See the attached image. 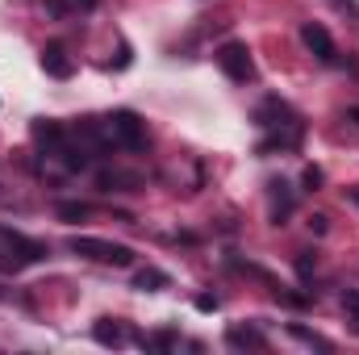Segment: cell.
Segmentation results:
<instances>
[{
    "label": "cell",
    "instance_id": "cell-1",
    "mask_svg": "<svg viewBox=\"0 0 359 355\" xmlns=\"http://www.w3.org/2000/svg\"><path fill=\"white\" fill-rule=\"evenodd\" d=\"M46 255H50L46 243L29 239V234H21V230L0 226V272H21V267H29V264H42Z\"/></svg>",
    "mask_w": 359,
    "mask_h": 355
},
{
    "label": "cell",
    "instance_id": "cell-2",
    "mask_svg": "<svg viewBox=\"0 0 359 355\" xmlns=\"http://www.w3.org/2000/svg\"><path fill=\"white\" fill-rule=\"evenodd\" d=\"M104 134L113 147L121 151H147V121L134 113V109H117L104 117Z\"/></svg>",
    "mask_w": 359,
    "mask_h": 355
},
{
    "label": "cell",
    "instance_id": "cell-3",
    "mask_svg": "<svg viewBox=\"0 0 359 355\" xmlns=\"http://www.w3.org/2000/svg\"><path fill=\"white\" fill-rule=\"evenodd\" d=\"M67 247H72L76 255H84V260H96V264H113V267H130L134 264V247H126V243H109V239L76 234Z\"/></svg>",
    "mask_w": 359,
    "mask_h": 355
},
{
    "label": "cell",
    "instance_id": "cell-4",
    "mask_svg": "<svg viewBox=\"0 0 359 355\" xmlns=\"http://www.w3.org/2000/svg\"><path fill=\"white\" fill-rule=\"evenodd\" d=\"M213 59H217V67L226 72V80H234V84H247V80H255V59H251L247 42H222Z\"/></svg>",
    "mask_w": 359,
    "mask_h": 355
},
{
    "label": "cell",
    "instance_id": "cell-5",
    "mask_svg": "<svg viewBox=\"0 0 359 355\" xmlns=\"http://www.w3.org/2000/svg\"><path fill=\"white\" fill-rule=\"evenodd\" d=\"M301 42H305V51H309L313 59H322V63H334V59H339L334 38H330V29H326L322 21H305V25H301Z\"/></svg>",
    "mask_w": 359,
    "mask_h": 355
},
{
    "label": "cell",
    "instance_id": "cell-6",
    "mask_svg": "<svg viewBox=\"0 0 359 355\" xmlns=\"http://www.w3.org/2000/svg\"><path fill=\"white\" fill-rule=\"evenodd\" d=\"M42 72L55 76V80H72V76H76V59L67 55L63 42H46V46H42Z\"/></svg>",
    "mask_w": 359,
    "mask_h": 355
},
{
    "label": "cell",
    "instance_id": "cell-7",
    "mask_svg": "<svg viewBox=\"0 0 359 355\" xmlns=\"http://www.w3.org/2000/svg\"><path fill=\"white\" fill-rule=\"evenodd\" d=\"M92 339H96L100 347H126V343H130L134 335H130V330H126V326H121L117 318H100V322L92 326Z\"/></svg>",
    "mask_w": 359,
    "mask_h": 355
},
{
    "label": "cell",
    "instance_id": "cell-8",
    "mask_svg": "<svg viewBox=\"0 0 359 355\" xmlns=\"http://www.w3.org/2000/svg\"><path fill=\"white\" fill-rule=\"evenodd\" d=\"M34 138L38 147H46V155H59V147L67 142V130L59 121H34Z\"/></svg>",
    "mask_w": 359,
    "mask_h": 355
},
{
    "label": "cell",
    "instance_id": "cell-9",
    "mask_svg": "<svg viewBox=\"0 0 359 355\" xmlns=\"http://www.w3.org/2000/svg\"><path fill=\"white\" fill-rule=\"evenodd\" d=\"M226 343H230L234 351H247V347H251V351H264V347H268V339H264L255 326H230V330H226Z\"/></svg>",
    "mask_w": 359,
    "mask_h": 355
},
{
    "label": "cell",
    "instance_id": "cell-10",
    "mask_svg": "<svg viewBox=\"0 0 359 355\" xmlns=\"http://www.w3.org/2000/svg\"><path fill=\"white\" fill-rule=\"evenodd\" d=\"M268 188H271V222L284 226V217H288V209H292V192H288L284 180H271Z\"/></svg>",
    "mask_w": 359,
    "mask_h": 355
},
{
    "label": "cell",
    "instance_id": "cell-11",
    "mask_svg": "<svg viewBox=\"0 0 359 355\" xmlns=\"http://www.w3.org/2000/svg\"><path fill=\"white\" fill-rule=\"evenodd\" d=\"M134 288H138V293H163V288H172V276L159 272V267H142V272L134 276Z\"/></svg>",
    "mask_w": 359,
    "mask_h": 355
},
{
    "label": "cell",
    "instance_id": "cell-12",
    "mask_svg": "<svg viewBox=\"0 0 359 355\" xmlns=\"http://www.w3.org/2000/svg\"><path fill=\"white\" fill-rule=\"evenodd\" d=\"M142 176L138 172H100V188L104 192H113V188H138Z\"/></svg>",
    "mask_w": 359,
    "mask_h": 355
},
{
    "label": "cell",
    "instance_id": "cell-13",
    "mask_svg": "<svg viewBox=\"0 0 359 355\" xmlns=\"http://www.w3.org/2000/svg\"><path fill=\"white\" fill-rule=\"evenodd\" d=\"M55 213H59V222H84L88 217V205L84 201H59Z\"/></svg>",
    "mask_w": 359,
    "mask_h": 355
},
{
    "label": "cell",
    "instance_id": "cell-14",
    "mask_svg": "<svg viewBox=\"0 0 359 355\" xmlns=\"http://www.w3.org/2000/svg\"><path fill=\"white\" fill-rule=\"evenodd\" d=\"M138 343H142V347H155V351H172L180 343V335L176 330H159V335H142Z\"/></svg>",
    "mask_w": 359,
    "mask_h": 355
},
{
    "label": "cell",
    "instance_id": "cell-15",
    "mask_svg": "<svg viewBox=\"0 0 359 355\" xmlns=\"http://www.w3.org/2000/svg\"><path fill=\"white\" fill-rule=\"evenodd\" d=\"M288 335H292V339H301V343H309V347H318V351H330V343H326L322 335L305 330V326H288Z\"/></svg>",
    "mask_w": 359,
    "mask_h": 355
},
{
    "label": "cell",
    "instance_id": "cell-16",
    "mask_svg": "<svg viewBox=\"0 0 359 355\" xmlns=\"http://www.w3.org/2000/svg\"><path fill=\"white\" fill-rule=\"evenodd\" d=\"M343 309H347V318H351V330L359 335V293H355V288H347V293H343Z\"/></svg>",
    "mask_w": 359,
    "mask_h": 355
},
{
    "label": "cell",
    "instance_id": "cell-17",
    "mask_svg": "<svg viewBox=\"0 0 359 355\" xmlns=\"http://www.w3.org/2000/svg\"><path fill=\"white\" fill-rule=\"evenodd\" d=\"M305 188H309V192H318V188H322V172H318V168H305Z\"/></svg>",
    "mask_w": 359,
    "mask_h": 355
},
{
    "label": "cell",
    "instance_id": "cell-18",
    "mask_svg": "<svg viewBox=\"0 0 359 355\" xmlns=\"http://www.w3.org/2000/svg\"><path fill=\"white\" fill-rule=\"evenodd\" d=\"M297 272H301V276L313 272V251H301V255H297Z\"/></svg>",
    "mask_w": 359,
    "mask_h": 355
},
{
    "label": "cell",
    "instance_id": "cell-19",
    "mask_svg": "<svg viewBox=\"0 0 359 355\" xmlns=\"http://www.w3.org/2000/svg\"><path fill=\"white\" fill-rule=\"evenodd\" d=\"M217 305H222V301H217V297H196V309H201V314H213V309H217Z\"/></svg>",
    "mask_w": 359,
    "mask_h": 355
},
{
    "label": "cell",
    "instance_id": "cell-20",
    "mask_svg": "<svg viewBox=\"0 0 359 355\" xmlns=\"http://www.w3.org/2000/svg\"><path fill=\"white\" fill-rule=\"evenodd\" d=\"M309 230H313V234H326V217H322V213H313V217H309Z\"/></svg>",
    "mask_w": 359,
    "mask_h": 355
},
{
    "label": "cell",
    "instance_id": "cell-21",
    "mask_svg": "<svg viewBox=\"0 0 359 355\" xmlns=\"http://www.w3.org/2000/svg\"><path fill=\"white\" fill-rule=\"evenodd\" d=\"M67 4H72V8H84V13H92V8H96V0H67Z\"/></svg>",
    "mask_w": 359,
    "mask_h": 355
},
{
    "label": "cell",
    "instance_id": "cell-22",
    "mask_svg": "<svg viewBox=\"0 0 359 355\" xmlns=\"http://www.w3.org/2000/svg\"><path fill=\"white\" fill-rule=\"evenodd\" d=\"M347 121H355L359 126V109H347Z\"/></svg>",
    "mask_w": 359,
    "mask_h": 355
}]
</instances>
